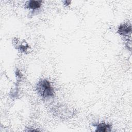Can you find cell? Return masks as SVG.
<instances>
[{
    "instance_id": "cell-8",
    "label": "cell",
    "mask_w": 132,
    "mask_h": 132,
    "mask_svg": "<svg viewBox=\"0 0 132 132\" xmlns=\"http://www.w3.org/2000/svg\"><path fill=\"white\" fill-rule=\"evenodd\" d=\"M15 75L16 77V79L17 82H19L21 81L23 78V74H22L20 70L18 69H16L15 71Z\"/></svg>"
},
{
    "instance_id": "cell-5",
    "label": "cell",
    "mask_w": 132,
    "mask_h": 132,
    "mask_svg": "<svg viewBox=\"0 0 132 132\" xmlns=\"http://www.w3.org/2000/svg\"><path fill=\"white\" fill-rule=\"evenodd\" d=\"M42 3V1H28L25 4V8L32 10V12H35L41 8Z\"/></svg>"
},
{
    "instance_id": "cell-7",
    "label": "cell",
    "mask_w": 132,
    "mask_h": 132,
    "mask_svg": "<svg viewBox=\"0 0 132 132\" xmlns=\"http://www.w3.org/2000/svg\"><path fill=\"white\" fill-rule=\"evenodd\" d=\"M19 91L16 86H15L14 88H13L10 92V96L11 98H17L19 95Z\"/></svg>"
},
{
    "instance_id": "cell-1",
    "label": "cell",
    "mask_w": 132,
    "mask_h": 132,
    "mask_svg": "<svg viewBox=\"0 0 132 132\" xmlns=\"http://www.w3.org/2000/svg\"><path fill=\"white\" fill-rule=\"evenodd\" d=\"M36 90L38 95L45 102L53 99L55 95L51 82L45 78L38 81L36 86Z\"/></svg>"
},
{
    "instance_id": "cell-2",
    "label": "cell",
    "mask_w": 132,
    "mask_h": 132,
    "mask_svg": "<svg viewBox=\"0 0 132 132\" xmlns=\"http://www.w3.org/2000/svg\"><path fill=\"white\" fill-rule=\"evenodd\" d=\"M52 112L55 116L61 119H65L68 117L70 118L71 116L74 115V113L75 112L73 110H72L68 107L62 105L55 107L53 108Z\"/></svg>"
},
{
    "instance_id": "cell-10",
    "label": "cell",
    "mask_w": 132,
    "mask_h": 132,
    "mask_svg": "<svg viewBox=\"0 0 132 132\" xmlns=\"http://www.w3.org/2000/svg\"><path fill=\"white\" fill-rule=\"evenodd\" d=\"M71 2V1H65L63 2V4L64 6H68L69 5H70Z\"/></svg>"
},
{
    "instance_id": "cell-4",
    "label": "cell",
    "mask_w": 132,
    "mask_h": 132,
    "mask_svg": "<svg viewBox=\"0 0 132 132\" xmlns=\"http://www.w3.org/2000/svg\"><path fill=\"white\" fill-rule=\"evenodd\" d=\"M92 125L96 128L95 129V131H101V132H107L111 131L112 129V124L109 123H106L104 122L95 123V124L92 123Z\"/></svg>"
},
{
    "instance_id": "cell-3",
    "label": "cell",
    "mask_w": 132,
    "mask_h": 132,
    "mask_svg": "<svg viewBox=\"0 0 132 132\" xmlns=\"http://www.w3.org/2000/svg\"><path fill=\"white\" fill-rule=\"evenodd\" d=\"M117 33L121 36L127 37L131 33V25L130 23H123L120 25L118 28Z\"/></svg>"
},
{
    "instance_id": "cell-6",
    "label": "cell",
    "mask_w": 132,
    "mask_h": 132,
    "mask_svg": "<svg viewBox=\"0 0 132 132\" xmlns=\"http://www.w3.org/2000/svg\"><path fill=\"white\" fill-rule=\"evenodd\" d=\"M14 46H15V48L21 53H26L29 48V45L25 41L21 42L18 41L17 39H15V41H13Z\"/></svg>"
},
{
    "instance_id": "cell-9",
    "label": "cell",
    "mask_w": 132,
    "mask_h": 132,
    "mask_svg": "<svg viewBox=\"0 0 132 132\" xmlns=\"http://www.w3.org/2000/svg\"><path fill=\"white\" fill-rule=\"evenodd\" d=\"M126 46L127 47V48L128 49V50H129L130 51L131 50V40H130L129 41L128 40V41H127V42L126 43Z\"/></svg>"
}]
</instances>
